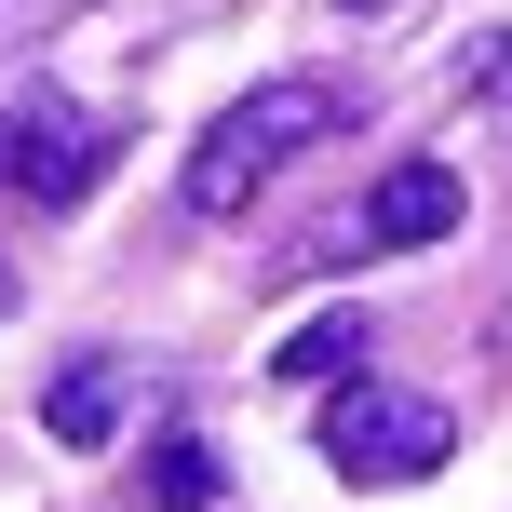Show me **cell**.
<instances>
[{
  "mask_svg": "<svg viewBox=\"0 0 512 512\" xmlns=\"http://www.w3.org/2000/svg\"><path fill=\"white\" fill-rule=\"evenodd\" d=\"M351 122V95H337V81H256V95L230 108V122L203 135V149H189V216H230V203H256V189L283 176V162L310 149V135H337Z\"/></svg>",
  "mask_w": 512,
  "mask_h": 512,
  "instance_id": "1",
  "label": "cell"
},
{
  "mask_svg": "<svg viewBox=\"0 0 512 512\" xmlns=\"http://www.w3.org/2000/svg\"><path fill=\"white\" fill-rule=\"evenodd\" d=\"M445 445H459L445 391H337L324 405V459L351 486H418V472H445Z\"/></svg>",
  "mask_w": 512,
  "mask_h": 512,
  "instance_id": "2",
  "label": "cell"
},
{
  "mask_svg": "<svg viewBox=\"0 0 512 512\" xmlns=\"http://www.w3.org/2000/svg\"><path fill=\"white\" fill-rule=\"evenodd\" d=\"M95 176H108V122H95V108L14 95V122H0V189H14V203H41V216H68Z\"/></svg>",
  "mask_w": 512,
  "mask_h": 512,
  "instance_id": "3",
  "label": "cell"
},
{
  "mask_svg": "<svg viewBox=\"0 0 512 512\" xmlns=\"http://www.w3.org/2000/svg\"><path fill=\"white\" fill-rule=\"evenodd\" d=\"M445 230H459V176L445 162H391L351 230H324V256H391V243H445Z\"/></svg>",
  "mask_w": 512,
  "mask_h": 512,
  "instance_id": "4",
  "label": "cell"
},
{
  "mask_svg": "<svg viewBox=\"0 0 512 512\" xmlns=\"http://www.w3.org/2000/svg\"><path fill=\"white\" fill-rule=\"evenodd\" d=\"M41 432L54 445H108L122 432V378H108V364H68V378L41 391Z\"/></svg>",
  "mask_w": 512,
  "mask_h": 512,
  "instance_id": "5",
  "label": "cell"
},
{
  "mask_svg": "<svg viewBox=\"0 0 512 512\" xmlns=\"http://www.w3.org/2000/svg\"><path fill=\"white\" fill-rule=\"evenodd\" d=\"M351 364H364V310H324L283 337V378H351Z\"/></svg>",
  "mask_w": 512,
  "mask_h": 512,
  "instance_id": "6",
  "label": "cell"
},
{
  "mask_svg": "<svg viewBox=\"0 0 512 512\" xmlns=\"http://www.w3.org/2000/svg\"><path fill=\"white\" fill-rule=\"evenodd\" d=\"M149 512H216V459L203 445H162L149 459Z\"/></svg>",
  "mask_w": 512,
  "mask_h": 512,
  "instance_id": "7",
  "label": "cell"
},
{
  "mask_svg": "<svg viewBox=\"0 0 512 512\" xmlns=\"http://www.w3.org/2000/svg\"><path fill=\"white\" fill-rule=\"evenodd\" d=\"M472 95H486V108H499V122H512V27H499V41H486V54H472Z\"/></svg>",
  "mask_w": 512,
  "mask_h": 512,
  "instance_id": "8",
  "label": "cell"
}]
</instances>
